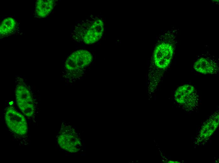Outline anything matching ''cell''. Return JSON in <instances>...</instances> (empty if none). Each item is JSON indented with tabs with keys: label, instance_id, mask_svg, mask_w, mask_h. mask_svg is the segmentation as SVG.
<instances>
[{
	"label": "cell",
	"instance_id": "obj_4",
	"mask_svg": "<svg viewBox=\"0 0 219 163\" xmlns=\"http://www.w3.org/2000/svg\"><path fill=\"white\" fill-rule=\"evenodd\" d=\"M4 118L7 126L12 132L20 135L27 133L28 126L25 118L13 107L7 108Z\"/></svg>",
	"mask_w": 219,
	"mask_h": 163
},
{
	"label": "cell",
	"instance_id": "obj_6",
	"mask_svg": "<svg viewBox=\"0 0 219 163\" xmlns=\"http://www.w3.org/2000/svg\"><path fill=\"white\" fill-rule=\"evenodd\" d=\"M194 69L202 74H212L218 71L217 64L213 59L201 57L198 59L193 65Z\"/></svg>",
	"mask_w": 219,
	"mask_h": 163
},
{
	"label": "cell",
	"instance_id": "obj_7",
	"mask_svg": "<svg viewBox=\"0 0 219 163\" xmlns=\"http://www.w3.org/2000/svg\"><path fill=\"white\" fill-rule=\"evenodd\" d=\"M54 4V0H37L35 9V14L36 16L40 18L46 17L52 11Z\"/></svg>",
	"mask_w": 219,
	"mask_h": 163
},
{
	"label": "cell",
	"instance_id": "obj_8",
	"mask_svg": "<svg viewBox=\"0 0 219 163\" xmlns=\"http://www.w3.org/2000/svg\"><path fill=\"white\" fill-rule=\"evenodd\" d=\"M17 26L16 21L14 18L11 17L5 18L0 24V38L13 34L16 31Z\"/></svg>",
	"mask_w": 219,
	"mask_h": 163
},
{
	"label": "cell",
	"instance_id": "obj_14",
	"mask_svg": "<svg viewBox=\"0 0 219 163\" xmlns=\"http://www.w3.org/2000/svg\"><path fill=\"white\" fill-rule=\"evenodd\" d=\"M82 142L83 143H84V141L83 140H82Z\"/></svg>",
	"mask_w": 219,
	"mask_h": 163
},
{
	"label": "cell",
	"instance_id": "obj_17",
	"mask_svg": "<svg viewBox=\"0 0 219 163\" xmlns=\"http://www.w3.org/2000/svg\"><path fill=\"white\" fill-rule=\"evenodd\" d=\"M74 127L75 128H76V127H75V126H74Z\"/></svg>",
	"mask_w": 219,
	"mask_h": 163
},
{
	"label": "cell",
	"instance_id": "obj_10",
	"mask_svg": "<svg viewBox=\"0 0 219 163\" xmlns=\"http://www.w3.org/2000/svg\"><path fill=\"white\" fill-rule=\"evenodd\" d=\"M218 114L216 117L210 119L209 122L205 124L201 130L200 134L201 136L205 138L211 136L216 130L218 125Z\"/></svg>",
	"mask_w": 219,
	"mask_h": 163
},
{
	"label": "cell",
	"instance_id": "obj_5",
	"mask_svg": "<svg viewBox=\"0 0 219 163\" xmlns=\"http://www.w3.org/2000/svg\"><path fill=\"white\" fill-rule=\"evenodd\" d=\"M196 91L192 86L185 84L178 87L175 93L176 101L179 104L188 107L194 105L196 98Z\"/></svg>",
	"mask_w": 219,
	"mask_h": 163
},
{
	"label": "cell",
	"instance_id": "obj_2",
	"mask_svg": "<svg viewBox=\"0 0 219 163\" xmlns=\"http://www.w3.org/2000/svg\"><path fill=\"white\" fill-rule=\"evenodd\" d=\"M177 30L174 29L168 31L166 39L158 44L154 49L153 61L155 66L159 69H165L171 61L177 41Z\"/></svg>",
	"mask_w": 219,
	"mask_h": 163
},
{
	"label": "cell",
	"instance_id": "obj_15",
	"mask_svg": "<svg viewBox=\"0 0 219 163\" xmlns=\"http://www.w3.org/2000/svg\"><path fill=\"white\" fill-rule=\"evenodd\" d=\"M83 145H84V143H83Z\"/></svg>",
	"mask_w": 219,
	"mask_h": 163
},
{
	"label": "cell",
	"instance_id": "obj_11",
	"mask_svg": "<svg viewBox=\"0 0 219 163\" xmlns=\"http://www.w3.org/2000/svg\"><path fill=\"white\" fill-rule=\"evenodd\" d=\"M21 111L25 115L28 117L32 116L34 112V107L33 103L17 105Z\"/></svg>",
	"mask_w": 219,
	"mask_h": 163
},
{
	"label": "cell",
	"instance_id": "obj_9",
	"mask_svg": "<svg viewBox=\"0 0 219 163\" xmlns=\"http://www.w3.org/2000/svg\"><path fill=\"white\" fill-rule=\"evenodd\" d=\"M15 94L17 105L33 103L31 93L28 89L24 86H18L16 89Z\"/></svg>",
	"mask_w": 219,
	"mask_h": 163
},
{
	"label": "cell",
	"instance_id": "obj_13",
	"mask_svg": "<svg viewBox=\"0 0 219 163\" xmlns=\"http://www.w3.org/2000/svg\"><path fill=\"white\" fill-rule=\"evenodd\" d=\"M81 155L84 156V155H86V154H81Z\"/></svg>",
	"mask_w": 219,
	"mask_h": 163
},
{
	"label": "cell",
	"instance_id": "obj_3",
	"mask_svg": "<svg viewBox=\"0 0 219 163\" xmlns=\"http://www.w3.org/2000/svg\"><path fill=\"white\" fill-rule=\"evenodd\" d=\"M92 59V55L88 51L78 50L72 53L68 57L65 66L68 71L78 75L90 63Z\"/></svg>",
	"mask_w": 219,
	"mask_h": 163
},
{
	"label": "cell",
	"instance_id": "obj_1",
	"mask_svg": "<svg viewBox=\"0 0 219 163\" xmlns=\"http://www.w3.org/2000/svg\"><path fill=\"white\" fill-rule=\"evenodd\" d=\"M104 31L102 20H88L78 24L73 33V38L77 41H83L87 44L94 43L102 37Z\"/></svg>",
	"mask_w": 219,
	"mask_h": 163
},
{
	"label": "cell",
	"instance_id": "obj_12",
	"mask_svg": "<svg viewBox=\"0 0 219 163\" xmlns=\"http://www.w3.org/2000/svg\"><path fill=\"white\" fill-rule=\"evenodd\" d=\"M84 150H86V145H84Z\"/></svg>",
	"mask_w": 219,
	"mask_h": 163
},
{
	"label": "cell",
	"instance_id": "obj_16",
	"mask_svg": "<svg viewBox=\"0 0 219 163\" xmlns=\"http://www.w3.org/2000/svg\"><path fill=\"white\" fill-rule=\"evenodd\" d=\"M79 130H77V132H79Z\"/></svg>",
	"mask_w": 219,
	"mask_h": 163
}]
</instances>
